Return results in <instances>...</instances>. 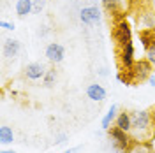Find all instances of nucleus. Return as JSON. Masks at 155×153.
Segmentation results:
<instances>
[{
	"label": "nucleus",
	"mask_w": 155,
	"mask_h": 153,
	"mask_svg": "<svg viewBox=\"0 0 155 153\" xmlns=\"http://www.w3.org/2000/svg\"><path fill=\"white\" fill-rule=\"evenodd\" d=\"M46 7V0H34V14H41Z\"/></svg>",
	"instance_id": "aec40b11"
},
{
	"label": "nucleus",
	"mask_w": 155,
	"mask_h": 153,
	"mask_svg": "<svg viewBox=\"0 0 155 153\" xmlns=\"http://www.w3.org/2000/svg\"><path fill=\"white\" fill-rule=\"evenodd\" d=\"M48 69L44 67L41 62H32L25 67V77L30 79V81H37V79H42L44 74H46Z\"/></svg>",
	"instance_id": "1a4fd4ad"
},
{
	"label": "nucleus",
	"mask_w": 155,
	"mask_h": 153,
	"mask_svg": "<svg viewBox=\"0 0 155 153\" xmlns=\"http://www.w3.org/2000/svg\"><path fill=\"white\" fill-rule=\"evenodd\" d=\"M19 51H21V42H19L18 39H5L4 41V46H2L4 57L14 58V57H18Z\"/></svg>",
	"instance_id": "9b49d317"
},
{
	"label": "nucleus",
	"mask_w": 155,
	"mask_h": 153,
	"mask_svg": "<svg viewBox=\"0 0 155 153\" xmlns=\"http://www.w3.org/2000/svg\"><path fill=\"white\" fill-rule=\"evenodd\" d=\"M14 9H16V14L19 18H25V16H28L30 12L34 11V0H18Z\"/></svg>",
	"instance_id": "dca6fc26"
},
{
	"label": "nucleus",
	"mask_w": 155,
	"mask_h": 153,
	"mask_svg": "<svg viewBox=\"0 0 155 153\" xmlns=\"http://www.w3.org/2000/svg\"><path fill=\"white\" fill-rule=\"evenodd\" d=\"M44 55H46V58H48L51 63L57 65L60 62H64V58H65V48L60 42H49L48 46H46Z\"/></svg>",
	"instance_id": "6e6552de"
},
{
	"label": "nucleus",
	"mask_w": 155,
	"mask_h": 153,
	"mask_svg": "<svg viewBox=\"0 0 155 153\" xmlns=\"http://www.w3.org/2000/svg\"><path fill=\"white\" fill-rule=\"evenodd\" d=\"M0 153H16V151H14V150H2Z\"/></svg>",
	"instance_id": "393cba45"
},
{
	"label": "nucleus",
	"mask_w": 155,
	"mask_h": 153,
	"mask_svg": "<svg viewBox=\"0 0 155 153\" xmlns=\"http://www.w3.org/2000/svg\"><path fill=\"white\" fill-rule=\"evenodd\" d=\"M150 113H152V118H153V123H155V106H153V109H152Z\"/></svg>",
	"instance_id": "a878e982"
},
{
	"label": "nucleus",
	"mask_w": 155,
	"mask_h": 153,
	"mask_svg": "<svg viewBox=\"0 0 155 153\" xmlns=\"http://www.w3.org/2000/svg\"><path fill=\"white\" fill-rule=\"evenodd\" d=\"M62 153H72V150H67V151H62Z\"/></svg>",
	"instance_id": "bb28decb"
},
{
	"label": "nucleus",
	"mask_w": 155,
	"mask_h": 153,
	"mask_svg": "<svg viewBox=\"0 0 155 153\" xmlns=\"http://www.w3.org/2000/svg\"><path fill=\"white\" fill-rule=\"evenodd\" d=\"M102 18V12L97 5H88V7H83L81 12H79V19L83 25H88V27H94L97 25Z\"/></svg>",
	"instance_id": "0eeeda50"
},
{
	"label": "nucleus",
	"mask_w": 155,
	"mask_h": 153,
	"mask_svg": "<svg viewBox=\"0 0 155 153\" xmlns=\"http://www.w3.org/2000/svg\"><path fill=\"white\" fill-rule=\"evenodd\" d=\"M111 35H113V41L116 42V48L125 46L127 42L132 41V27H130V23L127 19H122V21L115 23Z\"/></svg>",
	"instance_id": "7ed1b4c3"
},
{
	"label": "nucleus",
	"mask_w": 155,
	"mask_h": 153,
	"mask_svg": "<svg viewBox=\"0 0 155 153\" xmlns=\"http://www.w3.org/2000/svg\"><path fill=\"white\" fill-rule=\"evenodd\" d=\"M106 95H107V92L102 85L92 83V85L87 86V97L90 100H94V102H102V100L106 99Z\"/></svg>",
	"instance_id": "9d476101"
},
{
	"label": "nucleus",
	"mask_w": 155,
	"mask_h": 153,
	"mask_svg": "<svg viewBox=\"0 0 155 153\" xmlns=\"http://www.w3.org/2000/svg\"><path fill=\"white\" fill-rule=\"evenodd\" d=\"M57 77H58V74H57V69H55V67L48 69V70H46V74H44V77H42V85L46 86V88H49V86H53L55 83H57Z\"/></svg>",
	"instance_id": "a211bd4d"
},
{
	"label": "nucleus",
	"mask_w": 155,
	"mask_h": 153,
	"mask_svg": "<svg viewBox=\"0 0 155 153\" xmlns=\"http://www.w3.org/2000/svg\"><path fill=\"white\" fill-rule=\"evenodd\" d=\"M129 72L132 76L134 85H137V83H143V81H148L150 79V76L153 74V65L146 58H139V60H136L134 67L130 69Z\"/></svg>",
	"instance_id": "20e7f679"
},
{
	"label": "nucleus",
	"mask_w": 155,
	"mask_h": 153,
	"mask_svg": "<svg viewBox=\"0 0 155 153\" xmlns=\"http://www.w3.org/2000/svg\"><path fill=\"white\" fill-rule=\"evenodd\" d=\"M106 132H107V135H109V141H111V144H113V148H115L116 151L127 153L132 148L134 141H132V137H130L129 132L118 129L116 125H113V127H111L109 130H106Z\"/></svg>",
	"instance_id": "f03ea898"
},
{
	"label": "nucleus",
	"mask_w": 155,
	"mask_h": 153,
	"mask_svg": "<svg viewBox=\"0 0 155 153\" xmlns=\"http://www.w3.org/2000/svg\"><path fill=\"white\" fill-rule=\"evenodd\" d=\"M0 28H4V30H14L16 27H14V23H11V21H5V19H2V21H0Z\"/></svg>",
	"instance_id": "4be33fe9"
},
{
	"label": "nucleus",
	"mask_w": 155,
	"mask_h": 153,
	"mask_svg": "<svg viewBox=\"0 0 155 153\" xmlns=\"http://www.w3.org/2000/svg\"><path fill=\"white\" fill-rule=\"evenodd\" d=\"M148 83H150V86H155V70H153V74L150 76V79H148Z\"/></svg>",
	"instance_id": "5701e85b"
},
{
	"label": "nucleus",
	"mask_w": 155,
	"mask_h": 153,
	"mask_svg": "<svg viewBox=\"0 0 155 153\" xmlns=\"http://www.w3.org/2000/svg\"><path fill=\"white\" fill-rule=\"evenodd\" d=\"M115 125L118 129H122V130H125V132L130 134V129H132V116H130V113L129 111L118 113V116H116V120H115Z\"/></svg>",
	"instance_id": "4468645a"
},
{
	"label": "nucleus",
	"mask_w": 155,
	"mask_h": 153,
	"mask_svg": "<svg viewBox=\"0 0 155 153\" xmlns=\"http://www.w3.org/2000/svg\"><path fill=\"white\" fill-rule=\"evenodd\" d=\"M132 129H130V137L134 143H143L152 137V125H153V118L152 113L141 109V111H132Z\"/></svg>",
	"instance_id": "f257e3e1"
},
{
	"label": "nucleus",
	"mask_w": 155,
	"mask_h": 153,
	"mask_svg": "<svg viewBox=\"0 0 155 153\" xmlns=\"http://www.w3.org/2000/svg\"><path fill=\"white\" fill-rule=\"evenodd\" d=\"M12 141H14V132H12V129L7 127V125H2V127H0V143L11 144Z\"/></svg>",
	"instance_id": "f3484780"
},
{
	"label": "nucleus",
	"mask_w": 155,
	"mask_h": 153,
	"mask_svg": "<svg viewBox=\"0 0 155 153\" xmlns=\"http://www.w3.org/2000/svg\"><path fill=\"white\" fill-rule=\"evenodd\" d=\"M136 63L134 57V42H127L125 46L118 48V67L120 70H130Z\"/></svg>",
	"instance_id": "39448f33"
},
{
	"label": "nucleus",
	"mask_w": 155,
	"mask_h": 153,
	"mask_svg": "<svg viewBox=\"0 0 155 153\" xmlns=\"http://www.w3.org/2000/svg\"><path fill=\"white\" fill-rule=\"evenodd\" d=\"M145 55H146V60H148V62L155 67V46H153V48H150V49H146Z\"/></svg>",
	"instance_id": "412c9836"
},
{
	"label": "nucleus",
	"mask_w": 155,
	"mask_h": 153,
	"mask_svg": "<svg viewBox=\"0 0 155 153\" xmlns=\"http://www.w3.org/2000/svg\"><path fill=\"white\" fill-rule=\"evenodd\" d=\"M139 25L143 28H155V9H145L139 14Z\"/></svg>",
	"instance_id": "ddd939ff"
},
{
	"label": "nucleus",
	"mask_w": 155,
	"mask_h": 153,
	"mask_svg": "<svg viewBox=\"0 0 155 153\" xmlns=\"http://www.w3.org/2000/svg\"><path fill=\"white\" fill-rule=\"evenodd\" d=\"M102 7L106 11L109 16L116 18V23L122 21V19H127L125 18V4L124 0H101Z\"/></svg>",
	"instance_id": "423d86ee"
},
{
	"label": "nucleus",
	"mask_w": 155,
	"mask_h": 153,
	"mask_svg": "<svg viewBox=\"0 0 155 153\" xmlns=\"http://www.w3.org/2000/svg\"><path fill=\"white\" fill-rule=\"evenodd\" d=\"M64 139H65V135H60V137H57V141H55V143L60 144V143H64Z\"/></svg>",
	"instance_id": "b1692460"
},
{
	"label": "nucleus",
	"mask_w": 155,
	"mask_h": 153,
	"mask_svg": "<svg viewBox=\"0 0 155 153\" xmlns=\"http://www.w3.org/2000/svg\"><path fill=\"white\" fill-rule=\"evenodd\" d=\"M137 35H139V42L145 48V51L155 46V28H141Z\"/></svg>",
	"instance_id": "f8f14e48"
},
{
	"label": "nucleus",
	"mask_w": 155,
	"mask_h": 153,
	"mask_svg": "<svg viewBox=\"0 0 155 153\" xmlns=\"http://www.w3.org/2000/svg\"><path fill=\"white\" fill-rule=\"evenodd\" d=\"M116 79H118L120 83H124L125 86H132V85H134L132 76H130V72H129V70H118V72H116Z\"/></svg>",
	"instance_id": "6ab92c4d"
},
{
	"label": "nucleus",
	"mask_w": 155,
	"mask_h": 153,
	"mask_svg": "<svg viewBox=\"0 0 155 153\" xmlns=\"http://www.w3.org/2000/svg\"><path fill=\"white\" fill-rule=\"evenodd\" d=\"M153 9H155V0H153Z\"/></svg>",
	"instance_id": "cd10ccee"
},
{
	"label": "nucleus",
	"mask_w": 155,
	"mask_h": 153,
	"mask_svg": "<svg viewBox=\"0 0 155 153\" xmlns=\"http://www.w3.org/2000/svg\"><path fill=\"white\" fill-rule=\"evenodd\" d=\"M116 116H118V106H116V104H111L109 111H107L106 115H104L102 122H101V127H102L104 130H109V129H111V127L115 125Z\"/></svg>",
	"instance_id": "2eb2a0df"
}]
</instances>
